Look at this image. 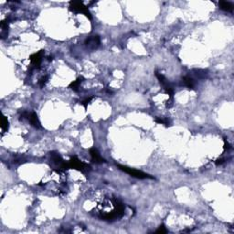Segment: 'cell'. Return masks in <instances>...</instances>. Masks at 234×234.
I'll use <instances>...</instances> for the list:
<instances>
[{"label":"cell","mask_w":234,"mask_h":234,"mask_svg":"<svg viewBox=\"0 0 234 234\" xmlns=\"http://www.w3.org/2000/svg\"><path fill=\"white\" fill-rule=\"evenodd\" d=\"M69 168H74V169H77L81 172L86 173V172L90 171L91 166L83 163V161H81L77 156H73V157H71V159L69 162H63V164L59 167V171H65Z\"/></svg>","instance_id":"1"},{"label":"cell","mask_w":234,"mask_h":234,"mask_svg":"<svg viewBox=\"0 0 234 234\" xmlns=\"http://www.w3.org/2000/svg\"><path fill=\"white\" fill-rule=\"evenodd\" d=\"M117 167L119 169H121L122 171H124V173L130 175L131 177L133 178H136V179H155L153 177H151L150 175L145 173V172H142L140 170H136V169H134V168H131V167H128L126 165H120V164H116Z\"/></svg>","instance_id":"2"},{"label":"cell","mask_w":234,"mask_h":234,"mask_svg":"<svg viewBox=\"0 0 234 234\" xmlns=\"http://www.w3.org/2000/svg\"><path fill=\"white\" fill-rule=\"evenodd\" d=\"M69 9L75 13H81V14L85 15L88 18L92 19V15L88 9V7H86L81 1H71L69 3Z\"/></svg>","instance_id":"3"},{"label":"cell","mask_w":234,"mask_h":234,"mask_svg":"<svg viewBox=\"0 0 234 234\" xmlns=\"http://www.w3.org/2000/svg\"><path fill=\"white\" fill-rule=\"evenodd\" d=\"M27 119L32 126L35 128H41V124L40 122V119L38 117V114L35 112H28L25 111L21 113L20 115V120H25Z\"/></svg>","instance_id":"4"},{"label":"cell","mask_w":234,"mask_h":234,"mask_svg":"<svg viewBox=\"0 0 234 234\" xmlns=\"http://www.w3.org/2000/svg\"><path fill=\"white\" fill-rule=\"evenodd\" d=\"M100 44H101V40H100V37L98 35L90 36L84 41L85 47L87 49H89L90 50H97L99 48Z\"/></svg>","instance_id":"5"},{"label":"cell","mask_w":234,"mask_h":234,"mask_svg":"<svg viewBox=\"0 0 234 234\" xmlns=\"http://www.w3.org/2000/svg\"><path fill=\"white\" fill-rule=\"evenodd\" d=\"M42 58H43V50H41L37 53H34L29 57V60L31 61V66L33 69L40 68V65L41 63Z\"/></svg>","instance_id":"6"},{"label":"cell","mask_w":234,"mask_h":234,"mask_svg":"<svg viewBox=\"0 0 234 234\" xmlns=\"http://www.w3.org/2000/svg\"><path fill=\"white\" fill-rule=\"evenodd\" d=\"M90 155L92 157V160L96 163V164H102V163H105V159L103 158L100 155V153L98 152L95 148H91L90 149Z\"/></svg>","instance_id":"7"},{"label":"cell","mask_w":234,"mask_h":234,"mask_svg":"<svg viewBox=\"0 0 234 234\" xmlns=\"http://www.w3.org/2000/svg\"><path fill=\"white\" fill-rule=\"evenodd\" d=\"M219 7L221 10L226 11V12H232L233 10V5L231 2L227 1H220L219 3Z\"/></svg>","instance_id":"8"},{"label":"cell","mask_w":234,"mask_h":234,"mask_svg":"<svg viewBox=\"0 0 234 234\" xmlns=\"http://www.w3.org/2000/svg\"><path fill=\"white\" fill-rule=\"evenodd\" d=\"M183 83L189 90H194L195 89L196 83H195V81L193 80V78H191L190 76H185L183 78Z\"/></svg>","instance_id":"9"},{"label":"cell","mask_w":234,"mask_h":234,"mask_svg":"<svg viewBox=\"0 0 234 234\" xmlns=\"http://www.w3.org/2000/svg\"><path fill=\"white\" fill-rule=\"evenodd\" d=\"M50 157H51V160L53 161V163H55L56 165H59L60 166L63 164V159L61 158V156L58 154V153H56V152H51L50 153Z\"/></svg>","instance_id":"10"},{"label":"cell","mask_w":234,"mask_h":234,"mask_svg":"<svg viewBox=\"0 0 234 234\" xmlns=\"http://www.w3.org/2000/svg\"><path fill=\"white\" fill-rule=\"evenodd\" d=\"M83 82V77H80V78H78L76 81H74V82H72V83L69 84V88L71 89V90H73L74 92H78L79 91V88H80V85H81V83Z\"/></svg>","instance_id":"11"},{"label":"cell","mask_w":234,"mask_h":234,"mask_svg":"<svg viewBox=\"0 0 234 234\" xmlns=\"http://www.w3.org/2000/svg\"><path fill=\"white\" fill-rule=\"evenodd\" d=\"M193 71L195 72L194 74H195L198 78H199V79H205L207 77V75H208L207 70H205V69H195Z\"/></svg>","instance_id":"12"},{"label":"cell","mask_w":234,"mask_h":234,"mask_svg":"<svg viewBox=\"0 0 234 234\" xmlns=\"http://www.w3.org/2000/svg\"><path fill=\"white\" fill-rule=\"evenodd\" d=\"M1 129H2V132L5 133L6 131L8 130V120L6 116H3L2 117V121H1Z\"/></svg>","instance_id":"13"},{"label":"cell","mask_w":234,"mask_h":234,"mask_svg":"<svg viewBox=\"0 0 234 234\" xmlns=\"http://www.w3.org/2000/svg\"><path fill=\"white\" fill-rule=\"evenodd\" d=\"M155 121L157 124H164L165 126H168V125H169V121H168V119H163V118H161V117H157V118L155 119Z\"/></svg>","instance_id":"14"},{"label":"cell","mask_w":234,"mask_h":234,"mask_svg":"<svg viewBox=\"0 0 234 234\" xmlns=\"http://www.w3.org/2000/svg\"><path fill=\"white\" fill-rule=\"evenodd\" d=\"M47 82H48V76H44V77H42L41 79L40 80V82H39V84H40L41 88H43V87L45 86V84L47 83Z\"/></svg>","instance_id":"15"},{"label":"cell","mask_w":234,"mask_h":234,"mask_svg":"<svg viewBox=\"0 0 234 234\" xmlns=\"http://www.w3.org/2000/svg\"><path fill=\"white\" fill-rule=\"evenodd\" d=\"M167 232V230L165 229V227L164 225H161L156 231H155V233H166Z\"/></svg>","instance_id":"16"},{"label":"cell","mask_w":234,"mask_h":234,"mask_svg":"<svg viewBox=\"0 0 234 234\" xmlns=\"http://www.w3.org/2000/svg\"><path fill=\"white\" fill-rule=\"evenodd\" d=\"M92 100H93V97H89V98H86V99H85L84 101H83V102H82L81 103H82L83 106H84V107L86 108V107H87V105H88V104L90 103V102H91Z\"/></svg>","instance_id":"17"},{"label":"cell","mask_w":234,"mask_h":234,"mask_svg":"<svg viewBox=\"0 0 234 234\" xmlns=\"http://www.w3.org/2000/svg\"><path fill=\"white\" fill-rule=\"evenodd\" d=\"M225 160H226L225 158H219V159H217V160H216V162H215V163H216V165H222V164H224V163H225Z\"/></svg>","instance_id":"18"},{"label":"cell","mask_w":234,"mask_h":234,"mask_svg":"<svg viewBox=\"0 0 234 234\" xmlns=\"http://www.w3.org/2000/svg\"><path fill=\"white\" fill-rule=\"evenodd\" d=\"M224 143H225V144H224V149H225V150H226V149H227V150L230 149V145H229V143H228L226 140H224Z\"/></svg>","instance_id":"19"}]
</instances>
